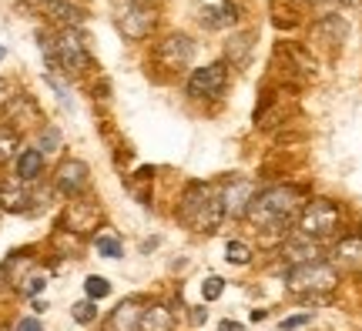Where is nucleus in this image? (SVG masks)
Returning <instances> with one entry per match:
<instances>
[{"label":"nucleus","instance_id":"7ed1b4c3","mask_svg":"<svg viewBox=\"0 0 362 331\" xmlns=\"http://www.w3.org/2000/svg\"><path fill=\"white\" fill-rule=\"evenodd\" d=\"M339 284V271L329 261H309V265L288 267L285 275V288L302 298H322Z\"/></svg>","mask_w":362,"mask_h":331},{"label":"nucleus","instance_id":"2f4dec72","mask_svg":"<svg viewBox=\"0 0 362 331\" xmlns=\"http://www.w3.org/2000/svg\"><path fill=\"white\" fill-rule=\"evenodd\" d=\"M218 331H245V328H242L238 321H228V318H225V321L218 325Z\"/></svg>","mask_w":362,"mask_h":331},{"label":"nucleus","instance_id":"2eb2a0df","mask_svg":"<svg viewBox=\"0 0 362 331\" xmlns=\"http://www.w3.org/2000/svg\"><path fill=\"white\" fill-rule=\"evenodd\" d=\"M13 171H17V181H24V184L37 181L44 174V154L37 148H24V151L17 154V167Z\"/></svg>","mask_w":362,"mask_h":331},{"label":"nucleus","instance_id":"bb28decb","mask_svg":"<svg viewBox=\"0 0 362 331\" xmlns=\"http://www.w3.org/2000/svg\"><path fill=\"white\" fill-rule=\"evenodd\" d=\"M44 288H47V278H44V275H30V278L21 284V291L24 294H40Z\"/></svg>","mask_w":362,"mask_h":331},{"label":"nucleus","instance_id":"f8f14e48","mask_svg":"<svg viewBox=\"0 0 362 331\" xmlns=\"http://www.w3.org/2000/svg\"><path fill=\"white\" fill-rule=\"evenodd\" d=\"M98 217H101L98 204H94V201H84V198H78V201L67 204V211H64V231L84 234V231H90L94 224H98Z\"/></svg>","mask_w":362,"mask_h":331},{"label":"nucleus","instance_id":"7c9ffc66","mask_svg":"<svg viewBox=\"0 0 362 331\" xmlns=\"http://www.w3.org/2000/svg\"><path fill=\"white\" fill-rule=\"evenodd\" d=\"M7 101H11V84H7V80H0V107H4Z\"/></svg>","mask_w":362,"mask_h":331},{"label":"nucleus","instance_id":"9b49d317","mask_svg":"<svg viewBox=\"0 0 362 331\" xmlns=\"http://www.w3.org/2000/svg\"><path fill=\"white\" fill-rule=\"evenodd\" d=\"M282 258L288 261V267H298V265H309V261H322V244L305 238V234H292L282 241Z\"/></svg>","mask_w":362,"mask_h":331},{"label":"nucleus","instance_id":"9d476101","mask_svg":"<svg viewBox=\"0 0 362 331\" xmlns=\"http://www.w3.org/2000/svg\"><path fill=\"white\" fill-rule=\"evenodd\" d=\"M158 64L168 67V71H178V67H188L194 57V40L185 37V34H171V37H165L161 44H158Z\"/></svg>","mask_w":362,"mask_h":331},{"label":"nucleus","instance_id":"5701e85b","mask_svg":"<svg viewBox=\"0 0 362 331\" xmlns=\"http://www.w3.org/2000/svg\"><path fill=\"white\" fill-rule=\"evenodd\" d=\"M84 294H88L90 301H101V298L111 294V281L101 278V275H88V281H84Z\"/></svg>","mask_w":362,"mask_h":331},{"label":"nucleus","instance_id":"a878e982","mask_svg":"<svg viewBox=\"0 0 362 331\" xmlns=\"http://www.w3.org/2000/svg\"><path fill=\"white\" fill-rule=\"evenodd\" d=\"M221 291H225V281H221L218 275H208V278L202 281V298H205V301H218Z\"/></svg>","mask_w":362,"mask_h":331},{"label":"nucleus","instance_id":"6ab92c4d","mask_svg":"<svg viewBox=\"0 0 362 331\" xmlns=\"http://www.w3.org/2000/svg\"><path fill=\"white\" fill-rule=\"evenodd\" d=\"M248 54H252V34H238L228 44V57H232V67H245Z\"/></svg>","mask_w":362,"mask_h":331},{"label":"nucleus","instance_id":"c756f323","mask_svg":"<svg viewBox=\"0 0 362 331\" xmlns=\"http://www.w3.org/2000/svg\"><path fill=\"white\" fill-rule=\"evenodd\" d=\"M188 318H192V325H205V321H208V308H192V311H188Z\"/></svg>","mask_w":362,"mask_h":331},{"label":"nucleus","instance_id":"423d86ee","mask_svg":"<svg viewBox=\"0 0 362 331\" xmlns=\"http://www.w3.org/2000/svg\"><path fill=\"white\" fill-rule=\"evenodd\" d=\"M225 84H228V67L225 64L198 67L188 77V97H194V101H215V97L225 94Z\"/></svg>","mask_w":362,"mask_h":331},{"label":"nucleus","instance_id":"473e14b6","mask_svg":"<svg viewBox=\"0 0 362 331\" xmlns=\"http://www.w3.org/2000/svg\"><path fill=\"white\" fill-rule=\"evenodd\" d=\"M269 318V311L265 308H252V321H265Z\"/></svg>","mask_w":362,"mask_h":331},{"label":"nucleus","instance_id":"cd10ccee","mask_svg":"<svg viewBox=\"0 0 362 331\" xmlns=\"http://www.w3.org/2000/svg\"><path fill=\"white\" fill-rule=\"evenodd\" d=\"M309 321H312V315H292V318L282 321V331H296V328H302V325H309Z\"/></svg>","mask_w":362,"mask_h":331},{"label":"nucleus","instance_id":"1a4fd4ad","mask_svg":"<svg viewBox=\"0 0 362 331\" xmlns=\"http://www.w3.org/2000/svg\"><path fill=\"white\" fill-rule=\"evenodd\" d=\"M88 178H90V167L78 157H67L57 164V174H54V191L61 198H81V191L88 188Z\"/></svg>","mask_w":362,"mask_h":331},{"label":"nucleus","instance_id":"b1692460","mask_svg":"<svg viewBox=\"0 0 362 331\" xmlns=\"http://www.w3.org/2000/svg\"><path fill=\"white\" fill-rule=\"evenodd\" d=\"M71 318L78 321V325H90V321H98V305L90 298H84L78 305H71Z\"/></svg>","mask_w":362,"mask_h":331},{"label":"nucleus","instance_id":"f03ea898","mask_svg":"<svg viewBox=\"0 0 362 331\" xmlns=\"http://www.w3.org/2000/svg\"><path fill=\"white\" fill-rule=\"evenodd\" d=\"M178 217L198 234H215L225 221V207H221V188L218 184H202L194 181L178 204Z\"/></svg>","mask_w":362,"mask_h":331},{"label":"nucleus","instance_id":"dca6fc26","mask_svg":"<svg viewBox=\"0 0 362 331\" xmlns=\"http://www.w3.org/2000/svg\"><path fill=\"white\" fill-rule=\"evenodd\" d=\"M138 331H175V311L168 305H148Z\"/></svg>","mask_w":362,"mask_h":331},{"label":"nucleus","instance_id":"f704fd0d","mask_svg":"<svg viewBox=\"0 0 362 331\" xmlns=\"http://www.w3.org/2000/svg\"><path fill=\"white\" fill-rule=\"evenodd\" d=\"M47 311V301H34V315H44Z\"/></svg>","mask_w":362,"mask_h":331},{"label":"nucleus","instance_id":"f3484780","mask_svg":"<svg viewBox=\"0 0 362 331\" xmlns=\"http://www.w3.org/2000/svg\"><path fill=\"white\" fill-rule=\"evenodd\" d=\"M235 20H238V13H235V4H232V0H221V4H215V7L202 11V24L211 27V30L232 27Z\"/></svg>","mask_w":362,"mask_h":331},{"label":"nucleus","instance_id":"6e6552de","mask_svg":"<svg viewBox=\"0 0 362 331\" xmlns=\"http://www.w3.org/2000/svg\"><path fill=\"white\" fill-rule=\"evenodd\" d=\"M221 188V207H225V217H245L248 207H252V201H255V194H259V188H255V181L252 178H228L218 184Z\"/></svg>","mask_w":362,"mask_h":331},{"label":"nucleus","instance_id":"20e7f679","mask_svg":"<svg viewBox=\"0 0 362 331\" xmlns=\"http://www.w3.org/2000/svg\"><path fill=\"white\" fill-rule=\"evenodd\" d=\"M298 234H305L312 241H325V238H332L342 224V211H339L336 204L329 201V198H315L302 207V215H298Z\"/></svg>","mask_w":362,"mask_h":331},{"label":"nucleus","instance_id":"393cba45","mask_svg":"<svg viewBox=\"0 0 362 331\" xmlns=\"http://www.w3.org/2000/svg\"><path fill=\"white\" fill-rule=\"evenodd\" d=\"M61 148V131L54 128V124H47V128L40 131V138H37V151L40 154H54Z\"/></svg>","mask_w":362,"mask_h":331},{"label":"nucleus","instance_id":"39448f33","mask_svg":"<svg viewBox=\"0 0 362 331\" xmlns=\"http://www.w3.org/2000/svg\"><path fill=\"white\" fill-rule=\"evenodd\" d=\"M155 24H158V13L144 0H124L117 7V30L128 40H144L155 30Z\"/></svg>","mask_w":362,"mask_h":331},{"label":"nucleus","instance_id":"aec40b11","mask_svg":"<svg viewBox=\"0 0 362 331\" xmlns=\"http://www.w3.org/2000/svg\"><path fill=\"white\" fill-rule=\"evenodd\" d=\"M27 201H30V198H27L21 188H4V184H0V207H4V211H24Z\"/></svg>","mask_w":362,"mask_h":331},{"label":"nucleus","instance_id":"c85d7f7f","mask_svg":"<svg viewBox=\"0 0 362 331\" xmlns=\"http://www.w3.org/2000/svg\"><path fill=\"white\" fill-rule=\"evenodd\" d=\"M17 331H44V325H40V321L30 315V318H21V321H17Z\"/></svg>","mask_w":362,"mask_h":331},{"label":"nucleus","instance_id":"4468645a","mask_svg":"<svg viewBox=\"0 0 362 331\" xmlns=\"http://www.w3.org/2000/svg\"><path fill=\"white\" fill-rule=\"evenodd\" d=\"M332 261H336V271H362V234H349L332 248Z\"/></svg>","mask_w":362,"mask_h":331},{"label":"nucleus","instance_id":"c9c22d12","mask_svg":"<svg viewBox=\"0 0 362 331\" xmlns=\"http://www.w3.org/2000/svg\"><path fill=\"white\" fill-rule=\"evenodd\" d=\"M0 61H4V47H0Z\"/></svg>","mask_w":362,"mask_h":331},{"label":"nucleus","instance_id":"4be33fe9","mask_svg":"<svg viewBox=\"0 0 362 331\" xmlns=\"http://www.w3.org/2000/svg\"><path fill=\"white\" fill-rule=\"evenodd\" d=\"M94 251L101 258H121L124 255V248H121V241H117V234H98L94 238Z\"/></svg>","mask_w":362,"mask_h":331},{"label":"nucleus","instance_id":"f257e3e1","mask_svg":"<svg viewBox=\"0 0 362 331\" xmlns=\"http://www.w3.org/2000/svg\"><path fill=\"white\" fill-rule=\"evenodd\" d=\"M305 191L302 188H292V184H275L269 191L255 194V201L248 207V221L259 231H269V234H285L288 224H296L302 207H305Z\"/></svg>","mask_w":362,"mask_h":331},{"label":"nucleus","instance_id":"72a5a7b5","mask_svg":"<svg viewBox=\"0 0 362 331\" xmlns=\"http://www.w3.org/2000/svg\"><path fill=\"white\" fill-rule=\"evenodd\" d=\"M40 7H47V11H54V7H61V4H64V0H37Z\"/></svg>","mask_w":362,"mask_h":331},{"label":"nucleus","instance_id":"a211bd4d","mask_svg":"<svg viewBox=\"0 0 362 331\" xmlns=\"http://www.w3.org/2000/svg\"><path fill=\"white\" fill-rule=\"evenodd\" d=\"M17 148H21V131L0 124V164H7L17 157Z\"/></svg>","mask_w":362,"mask_h":331},{"label":"nucleus","instance_id":"0eeeda50","mask_svg":"<svg viewBox=\"0 0 362 331\" xmlns=\"http://www.w3.org/2000/svg\"><path fill=\"white\" fill-rule=\"evenodd\" d=\"M57 61H61V71L67 74H84L90 67V54L84 47V37H81V30H61L57 37Z\"/></svg>","mask_w":362,"mask_h":331},{"label":"nucleus","instance_id":"412c9836","mask_svg":"<svg viewBox=\"0 0 362 331\" xmlns=\"http://www.w3.org/2000/svg\"><path fill=\"white\" fill-rule=\"evenodd\" d=\"M225 261H228V265H238V267L252 265V248H248L245 241H228L225 244Z\"/></svg>","mask_w":362,"mask_h":331},{"label":"nucleus","instance_id":"ddd939ff","mask_svg":"<svg viewBox=\"0 0 362 331\" xmlns=\"http://www.w3.org/2000/svg\"><path fill=\"white\" fill-rule=\"evenodd\" d=\"M141 315H144L141 298H124V301L111 311V318H107V331H138Z\"/></svg>","mask_w":362,"mask_h":331}]
</instances>
